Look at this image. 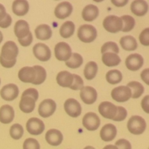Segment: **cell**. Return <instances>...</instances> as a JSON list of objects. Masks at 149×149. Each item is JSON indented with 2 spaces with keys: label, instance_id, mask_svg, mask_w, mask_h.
Wrapping results in <instances>:
<instances>
[{
  "label": "cell",
  "instance_id": "ac0fdd59",
  "mask_svg": "<svg viewBox=\"0 0 149 149\" xmlns=\"http://www.w3.org/2000/svg\"><path fill=\"white\" fill-rule=\"evenodd\" d=\"M117 130L113 124H106L101 128L100 132V138L105 142L112 141L116 136Z\"/></svg>",
  "mask_w": 149,
  "mask_h": 149
},
{
  "label": "cell",
  "instance_id": "7bdbcfd3",
  "mask_svg": "<svg viewBox=\"0 0 149 149\" xmlns=\"http://www.w3.org/2000/svg\"><path fill=\"white\" fill-rule=\"evenodd\" d=\"M22 96H29V97H32L35 101H36L39 98V93L36 89L29 88L22 93Z\"/></svg>",
  "mask_w": 149,
  "mask_h": 149
},
{
  "label": "cell",
  "instance_id": "681fc988",
  "mask_svg": "<svg viewBox=\"0 0 149 149\" xmlns=\"http://www.w3.org/2000/svg\"><path fill=\"white\" fill-rule=\"evenodd\" d=\"M141 79L147 84H149V68H146V69L143 70L141 74Z\"/></svg>",
  "mask_w": 149,
  "mask_h": 149
},
{
  "label": "cell",
  "instance_id": "5b68a950",
  "mask_svg": "<svg viewBox=\"0 0 149 149\" xmlns=\"http://www.w3.org/2000/svg\"><path fill=\"white\" fill-rule=\"evenodd\" d=\"M55 56L59 61H67L72 55V49L68 43L64 42H58L54 48Z\"/></svg>",
  "mask_w": 149,
  "mask_h": 149
},
{
  "label": "cell",
  "instance_id": "5bb4252c",
  "mask_svg": "<svg viewBox=\"0 0 149 149\" xmlns=\"http://www.w3.org/2000/svg\"><path fill=\"white\" fill-rule=\"evenodd\" d=\"M18 95V87L15 84H6L0 90L1 97L6 101H13L17 98Z\"/></svg>",
  "mask_w": 149,
  "mask_h": 149
},
{
  "label": "cell",
  "instance_id": "f35d334b",
  "mask_svg": "<svg viewBox=\"0 0 149 149\" xmlns=\"http://www.w3.org/2000/svg\"><path fill=\"white\" fill-rule=\"evenodd\" d=\"M73 76H74V80L69 88L72 90H79L82 89L83 87H84L82 78L77 74H73Z\"/></svg>",
  "mask_w": 149,
  "mask_h": 149
},
{
  "label": "cell",
  "instance_id": "e0dca14e",
  "mask_svg": "<svg viewBox=\"0 0 149 149\" xmlns=\"http://www.w3.org/2000/svg\"><path fill=\"white\" fill-rule=\"evenodd\" d=\"M45 140L50 146H58L62 143L63 141V135L58 130L51 129L47 132L45 135Z\"/></svg>",
  "mask_w": 149,
  "mask_h": 149
},
{
  "label": "cell",
  "instance_id": "d6a6232c",
  "mask_svg": "<svg viewBox=\"0 0 149 149\" xmlns=\"http://www.w3.org/2000/svg\"><path fill=\"white\" fill-rule=\"evenodd\" d=\"M106 81L111 84H117L122 81L123 76L119 70L113 69L108 71L106 74Z\"/></svg>",
  "mask_w": 149,
  "mask_h": 149
},
{
  "label": "cell",
  "instance_id": "484cf974",
  "mask_svg": "<svg viewBox=\"0 0 149 149\" xmlns=\"http://www.w3.org/2000/svg\"><path fill=\"white\" fill-rule=\"evenodd\" d=\"M36 106V101L29 96H21L19 102L20 111L25 113H30L33 111Z\"/></svg>",
  "mask_w": 149,
  "mask_h": 149
},
{
  "label": "cell",
  "instance_id": "f907efd6",
  "mask_svg": "<svg viewBox=\"0 0 149 149\" xmlns=\"http://www.w3.org/2000/svg\"><path fill=\"white\" fill-rule=\"evenodd\" d=\"M111 1L112 4L116 7H122L126 5L129 0H111Z\"/></svg>",
  "mask_w": 149,
  "mask_h": 149
},
{
  "label": "cell",
  "instance_id": "ab89813d",
  "mask_svg": "<svg viewBox=\"0 0 149 149\" xmlns=\"http://www.w3.org/2000/svg\"><path fill=\"white\" fill-rule=\"evenodd\" d=\"M23 149H40V145L36 139L32 138H27L23 145Z\"/></svg>",
  "mask_w": 149,
  "mask_h": 149
},
{
  "label": "cell",
  "instance_id": "9f6ffc18",
  "mask_svg": "<svg viewBox=\"0 0 149 149\" xmlns=\"http://www.w3.org/2000/svg\"><path fill=\"white\" fill-rule=\"evenodd\" d=\"M94 1H95V2H101V1H103V0H93Z\"/></svg>",
  "mask_w": 149,
  "mask_h": 149
},
{
  "label": "cell",
  "instance_id": "7c38bea8",
  "mask_svg": "<svg viewBox=\"0 0 149 149\" xmlns=\"http://www.w3.org/2000/svg\"><path fill=\"white\" fill-rule=\"evenodd\" d=\"M144 64V59L140 54L133 53L130 55L125 60V65L127 69L137 71L141 69Z\"/></svg>",
  "mask_w": 149,
  "mask_h": 149
},
{
  "label": "cell",
  "instance_id": "816d5d0a",
  "mask_svg": "<svg viewBox=\"0 0 149 149\" xmlns=\"http://www.w3.org/2000/svg\"><path fill=\"white\" fill-rule=\"evenodd\" d=\"M7 15V12H6V9L3 4H0V21L5 17Z\"/></svg>",
  "mask_w": 149,
  "mask_h": 149
},
{
  "label": "cell",
  "instance_id": "2e32d148",
  "mask_svg": "<svg viewBox=\"0 0 149 149\" xmlns=\"http://www.w3.org/2000/svg\"><path fill=\"white\" fill-rule=\"evenodd\" d=\"M72 11V4L68 1H63L56 6L54 13L58 19H65L71 15Z\"/></svg>",
  "mask_w": 149,
  "mask_h": 149
},
{
  "label": "cell",
  "instance_id": "7dc6e473",
  "mask_svg": "<svg viewBox=\"0 0 149 149\" xmlns=\"http://www.w3.org/2000/svg\"><path fill=\"white\" fill-rule=\"evenodd\" d=\"M17 60H14V61H6V60L3 59L1 57H0V64L1 66L6 68H13L15 65L16 64Z\"/></svg>",
  "mask_w": 149,
  "mask_h": 149
},
{
  "label": "cell",
  "instance_id": "d4e9b609",
  "mask_svg": "<svg viewBox=\"0 0 149 149\" xmlns=\"http://www.w3.org/2000/svg\"><path fill=\"white\" fill-rule=\"evenodd\" d=\"M13 12L17 16H24L29 10V4L27 0H15L12 5Z\"/></svg>",
  "mask_w": 149,
  "mask_h": 149
},
{
  "label": "cell",
  "instance_id": "f5cc1de1",
  "mask_svg": "<svg viewBox=\"0 0 149 149\" xmlns=\"http://www.w3.org/2000/svg\"><path fill=\"white\" fill-rule=\"evenodd\" d=\"M103 149H118V148H116V146H115L113 145H108L106 146H105Z\"/></svg>",
  "mask_w": 149,
  "mask_h": 149
},
{
  "label": "cell",
  "instance_id": "e575fe53",
  "mask_svg": "<svg viewBox=\"0 0 149 149\" xmlns=\"http://www.w3.org/2000/svg\"><path fill=\"white\" fill-rule=\"evenodd\" d=\"M33 67L36 71V78L32 84L34 85H39V84H43L47 78L46 70L41 65H34Z\"/></svg>",
  "mask_w": 149,
  "mask_h": 149
},
{
  "label": "cell",
  "instance_id": "6f0895ef",
  "mask_svg": "<svg viewBox=\"0 0 149 149\" xmlns=\"http://www.w3.org/2000/svg\"><path fill=\"white\" fill-rule=\"evenodd\" d=\"M0 84H1V79H0Z\"/></svg>",
  "mask_w": 149,
  "mask_h": 149
},
{
  "label": "cell",
  "instance_id": "11a10c76",
  "mask_svg": "<svg viewBox=\"0 0 149 149\" xmlns=\"http://www.w3.org/2000/svg\"><path fill=\"white\" fill-rule=\"evenodd\" d=\"M84 149H95V148L94 147L90 146H86L85 148H84Z\"/></svg>",
  "mask_w": 149,
  "mask_h": 149
},
{
  "label": "cell",
  "instance_id": "3957f363",
  "mask_svg": "<svg viewBox=\"0 0 149 149\" xmlns=\"http://www.w3.org/2000/svg\"><path fill=\"white\" fill-rule=\"evenodd\" d=\"M103 26L105 30L108 32L115 33L122 31L123 23L121 17L112 15L105 17L103 22Z\"/></svg>",
  "mask_w": 149,
  "mask_h": 149
},
{
  "label": "cell",
  "instance_id": "9c48e42d",
  "mask_svg": "<svg viewBox=\"0 0 149 149\" xmlns=\"http://www.w3.org/2000/svg\"><path fill=\"white\" fill-rule=\"evenodd\" d=\"M64 110L69 116L77 118L81 115L82 109L78 100L74 98H68L64 103Z\"/></svg>",
  "mask_w": 149,
  "mask_h": 149
},
{
  "label": "cell",
  "instance_id": "7a4b0ae2",
  "mask_svg": "<svg viewBox=\"0 0 149 149\" xmlns=\"http://www.w3.org/2000/svg\"><path fill=\"white\" fill-rule=\"evenodd\" d=\"M127 129L130 133L139 135L143 133L146 129V122L140 116H132L127 122Z\"/></svg>",
  "mask_w": 149,
  "mask_h": 149
},
{
  "label": "cell",
  "instance_id": "f546056e",
  "mask_svg": "<svg viewBox=\"0 0 149 149\" xmlns=\"http://www.w3.org/2000/svg\"><path fill=\"white\" fill-rule=\"evenodd\" d=\"M98 71L97 64L95 61H90L84 68V76L87 80H93L96 77Z\"/></svg>",
  "mask_w": 149,
  "mask_h": 149
},
{
  "label": "cell",
  "instance_id": "6da1fadb",
  "mask_svg": "<svg viewBox=\"0 0 149 149\" xmlns=\"http://www.w3.org/2000/svg\"><path fill=\"white\" fill-rule=\"evenodd\" d=\"M77 36L84 43H91L97 38V29L90 24L81 25L77 31Z\"/></svg>",
  "mask_w": 149,
  "mask_h": 149
},
{
  "label": "cell",
  "instance_id": "ee69618b",
  "mask_svg": "<svg viewBox=\"0 0 149 149\" xmlns=\"http://www.w3.org/2000/svg\"><path fill=\"white\" fill-rule=\"evenodd\" d=\"M115 146L118 149H132L131 143L126 139L118 140L115 143Z\"/></svg>",
  "mask_w": 149,
  "mask_h": 149
},
{
  "label": "cell",
  "instance_id": "bcb514c9",
  "mask_svg": "<svg viewBox=\"0 0 149 149\" xmlns=\"http://www.w3.org/2000/svg\"><path fill=\"white\" fill-rule=\"evenodd\" d=\"M12 22H13L12 17L7 13L5 17L0 21V28H1V29H7L9 26H10V25L12 24Z\"/></svg>",
  "mask_w": 149,
  "mask_h": 149
},
{
  "label": "cell",
  "instance_id": "4316f807",
  "mask_svg": "<svg viewBox=\"0 0 149 149\" xmlns=\"http://www.w3.org/2000/svg\"><path fill=\"white\" fill-rule=\"evenodd\" d=\"M74 80V76L67 71H62L58 74L56 81L59 86L62 87H70Z\"/></svg>",
  "mask_w": 149,
  "mask_h": 149
},
{
  "label": "cell",
  "instance_id": "60d3db41",
  "mask_svg": "<svg viewBox=\"0 0 149 149\" xmlns=\"http://www.w3.org/2000/svg\"><path fill=\"white\" fill-rule=\"evenodd\" d=\"M127 116V111L126 110V109L122 106H117V112L115 117L112 120L114 122H122L126 119Z\"/></svg>",
  "mask_w": 149,
  "mask_h": 149
},
{
  "label": "cell",
  "instance_id": "7402d4cb",
  "mask_svg": "<svg viewBox=\"0 0 149 149\" xmlns=\"http://www.w3.org/2000/svg\"><path fill=\"white\" fill-rule=\"evenodd\" d=\"M15 118V111L10 105H3L0 108V122L4 125L11 123Z\"/></svg>",
  "mask_w": 149,
  "mask_h": 149
},
{
  "label": "cell",
  "instance_id": "277c9868",
  "mask_svg": "<svg viewBox=\"0 0 149 149\" xmlns=\"http://www.w3.org/2000/svg\"><path fill=\"white\" fill-rule=\"evenodd\" d=\"M18 52L17 45L13 41H7L1 47L0 57L6 61H14L17 59Z\"/></svg>",
  "mask_w": 149,
  "mask_h": 149
},
{
  "label": "cell",
  "instance_id": "ba28073f",
  "mask_svg": "<svg viewBox=\"0 0 149 149\" xmlns=\"http://www.w3.org/2000/svg\"><path fill=\"white\" fill-rule=\"evenodd\" d=\"M27 132L32 135H39L43 133L45 129V125L41 119L36 117L30 118L26 125Z\"/></svg>",
  "mask_w": 149,
  "mask_h": 149
},
{
  "label": "cell",
  "instance_id": "4fadbf2b",
  "mask_svg": "<svg viewBox=\"0 0 149 149\" xmlns=\"http://www.w3.org/2000/svg\"><path fill=\"white\" fill-rule=\"evenodd\" d=\"M98 111L103 117L112 120L116 114L117 106L111 102L103 101L99 105Z\"/></svg>",
  "mask_w": 149,
  "mask_h": 149
},
{
  "label": "cell",
  "instance_id": "52a82bcc",
  "mask_svg": "<svg viewBox=\"0 0 149 149\" xmlns=\"http://www.w3.org/2000/svg\"><path fill=\"white\" fill-rule=\"evenodd\" d=\"M56 103L52 99H45L42 100L38 108L39 116L43 118H48L52 116L56 111Z\"/></svg>",
  "mask_w": 149,
  "mask_h": 149
},
{
  "label": "cell",
  "instance_id": "83f0119b",
  "mask_svg": "<svg viewBox=\"0 0 149 149\" xmlns=\"http://www.w3.org/2000/svg\"><path fill=\"white\" fill-rule=\"evenodd\" d=\"M121 47L126 51H135L138 48V45L136 39L130 35L122 36L119 40Z\"/></svg>",
  "mask_w": 149,
  "mask_h": 149
},
{
  "label": "cell",
  "instance_id": "f1b7e54d",
  "mask_svg": "<svg viewBox=\"0 0 149 149\" xmlns=\"http://www.w3.org/2000/svg\"><path fill=\"white\" fill-rule=\"evenodd\" d=\"M102 61L106 66L113 67L119 65L121 63V58L118 54L113 53V52H106L102 55Z\"/></svg>",
  "mask_w": 149,
  "mask_h": 149
},
{
  "label": "cell",
  "instance_id": "d6986e66",
  "mask_svg": "<svg viewBox=\"0 0 149 149\" xmlns=\"http://www.w3.org/2000/svg\"><path fill=\"white\" fill-rule=\"evenodd\" d=\"M30 26L29 23L24 20H19L14 26V33L17 39H23L30 33Z\"/></svg>",
  "mask_w": 149,
  "mask_h": 149
},
{
  "label": "cell",
  "instance_id": "30bf717a",
  "mask_svg": "<svg viewBox=\"0 0 149 149\" xmlns=\"http://www.w3.org/2000/svg\"><path fill=\"white\" fill-rule=\"evenodd\" d=\"M33 55L42 62H46L51 58L52 53L49 47L44 43H37L33 47Z\"/></svg>",
  "mask_w": 149,
  "mask_h": 149
},
{
  "label": "cell",
  "instance_id": "603a6c76",
  "mask_svg": "<svg viewBox=\"0 0 149 149\" xmlns=\"http://www.w3.org/2000/svg\"><path fill=\"white\" fill-rule=\"evenodd\" d=\"M34 33L39 40L47 41L52 37V31L49 25L41 24L35 29Z\"/></svg>",
  "mask_w": 149,
  "mask_h": 149
},
{
  "label": "cell",
  "instance_id": "74e56055",
  "mask_svg": "<svg viewBox=\"0 0 149 149\" xmlns=\"http://www.w3.org/2000/svg\"><path fill=\"white\" fill-rule=\"evenodd\" d=\"M101 53H106V52H113V53L118 54L119 52V48L117 44L114 42H107L103 44L101 47Z\"/></svg>",
  "mask_w": 149,
  "mask_h": 149
},
{
  "label": "cell",
  "instance_id": "db71d44e",
  "mask_svg": "<svg viewBox=\"0 0 149 149\" xmlns=\"http://www.w3.org/2000/svg\"><path fill=\"white\" fill-rule=\"evenodd\" d=\"M2 41H3V34L1 32V31H0V44L2 42Z\"/></svg>",
  "mask_w": 149,
  "mask_h": 149
},
{
  "label": "cell",
  "instance_id": "1f68e13d",
  "mask_svg": "<svg viewBox=\"0 0 149 149\" xmlns=\"http://www.w3.org/2000/svg\"><path fill=\"white\" fill-rule=\"evenodd\" d=\"M127 86L130 89L131 93H132V97L131 98H139L142 96V95L144 93V91H145V88L143 86V84L138 81H132L128 83Z\"/></svg>",
  "mask_w": 149,
  "mask_h": 149
},
{
  "label": "cell",
  "instance_id": "9a60e30c",
  "mask_svg": "<svg viewBox=\"0 0 149 149\" xmlns=\"http://www.w3.org/2000/svg\"><path fill=\"white\" fill-rule=\"evenodd\" d=\"M80 97L85 104H93L97 99V90L90 86L83 87V88L80 90Z\"/></svg>",
  "mask_w": 149,
  "mask_h": 149
},
{
  "label": "cell",
  "instance_id": "4dcf8cb0",
  "mask_svg": "<svg viewBox=\"0 0 149 149\" xmlns=\"http://www.w3.org/2000/svg\"><path fill=\"white\" fill-rule=\"evenodd\" d=\"M75 31V24L71 20L65 21L60 28V34L64 39H68L73 36Z\"/></svg>",
  "mask_w": 149,
  "mask_h": 149
},
{
  "label": "cell",
  "instance_id": "d590c367",
  "mask_svg": "<svg viewBox=\"0 0 149 149\" xmlns=\"http://www.w3.org/2000/svg\"><path fill=\"white\" fill-rule=\"evenodd\" d=\"M121 19H122V23H123L122 31L127 33V32L131 31L135 28V20L133 17L129 15H125L122 16Z\"/></svg>",
  "mask_w": 149,
  "mask_h": 149
},
{
  "label": "cell",
  "instance_id": "cb8c5ba5",
  "mask_svg": "<svg viewBox=\"0 0 149 149\" xmlns=\"http://www.w3.org/2000/svg\"><path fill=\"white\" fill-rule=\"evenodd\" d=\"M99 15V9L94 4H88L84 7L81 13L82 18L87 22H91L95 20Z\"/></svg>",
  "mask_w": 149,
  "mask_h": 149
},
{
  "label": "cell",
  "instance_id": "ffe728a7",
  "mask_svg": "<svg viewBox=\"0 0 149 149\" xmlns=\"http://www.w3.org/2000/svg\"><path fill=\"white\" fill-rule=\"evenodd\" d=\"M18 78L24 83H33L36 78V71L33 67L25 66L18 71Z\"/></svg>",
  "mask_w": 149,
  "mask_h": 149
},
{
  "label": "cell",
  "instance_id": "c3c4849f",
  "mask_svg": "<svg viewBox=\"0 0 149 149\" xmlns=\"http://www.w3.org/2000/svg\"><path fill=\"white\" fill-rule=\"evenodd\" d=\"M141 107L146 113H149V95H146L141 100Z\"/></svg>",
  "mask_w": 149,
  "mask_h": 149
},
{
  "label": "cell",
  "instance_id": "8d00e7d4",
  "mask_svg": "<svg viewBox=\"0 0 149 149\" xmlns=\"http://www.w3.org/2000/svg\"><path fill=\"white\" fill-rule=\"evenodd\" d=\"M24 130L22 125L20 124H14L10 129V135L13 139L19 140L23 137Z\"/></svg>",
  "mask_w": 149,
  "mask_h": 149
},
{
  "label": "cell",
  "instance_id": "44dd1931",
  "mask_svg": "<svg viewBox=\"0 0 149 149\" xmlns=\"http://www.w3.org/2000/svg\"><path fill=\"white\" fill-rule=\"evenodd\" d=\"M131 12L137 16H143L148 13V4L145 0H134L130 5Z\"/></svg>",
  "mask_w": 149,
  "mask_h": 149
},
{
  "label": "cell",
  "instance_id": "8fae6325",
  "mask_svg": "<svg viewBox=\"0 0 149 149\" xmlns=\"http://www.w3.org/2000/svg\"><path fill=\"white\" fill-rule=\"evenodd\" d=\"M82 125L89 131H95L100 125V119L94 112H88L82 119Z\"/></svg>",
  "mask_w": 149,
  "mask_h": 149
},
{
  "label": "cell",
  "instance_id": "b9f144b4",
  "mask_svg": "<svg viewBox=\"0 0 149 149\" xmlns=\"http://www.w3.org/2000/svg\"><path fill=\"white\" fill-rule=\"evenodd\" d=\"M139 40L141 45L148 47L149 45V29L146 28L142 31L139 36Z\"/></svg>",
  "mask_w": 149,
  "mask_h": 149
},
{
  "label": "cell",
  "instance_id": "8992f818",
  "mask_svg": "<svg viewBox=\"0 0 149 149\" xmlns=\"http://www.w3.org/2000/svg\"><path fill=\"white\" fill-rule=\"evenodd\" d=\"M111 97L118 103H125L132 97L131 90L127 86H119L112 90Z\"/></svg>",
  "mask_w": 149,
  "mask_h": 149
},
{
  "label": "cell",
  "instance_id": "836d02e7",
  "mask_svg": "<svg viewBox=\"0 0 149 149\" xmlns=\"http://www.w3.org/2000/svg\"><path fill=\"white\" fill-rule=\"evenodd\" d=\"M83 61H84V60H83L82 56L80 54L74 52L71 55V58L68 61H65V63L67 67L72 68V69H76V68H79L82 65Z\"/></svg>",
  "mask_w": 149,
  "mask_h": 149
},
{
  "label": "cell",
  "instance_id": "f6af8a7d",
  "mask_svg": "<svg viewBox=\"0 0 149 149\" xmlns=\"http://www.w3.org/2000/svg\"><path fill=\"white\" fill-rule=\"evenodd\" d=\"M33 34H32L31 32L28 34L27 36H26L23 39H18V42L20 43V45L23 47H29L31 45V43L33 42Z\"/></svg>",
  "mask_w": 149,
  "mask_h": 149
}]
</instances>
